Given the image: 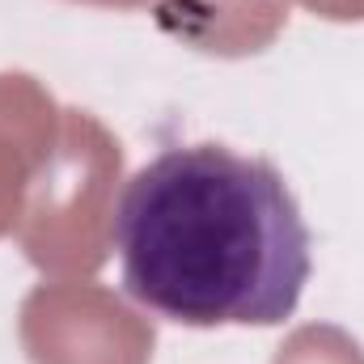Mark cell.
<instances>
[{
    "label": "cell",
    "instance_id": "1",
    "mask_svg": "<svg viewBox=\"0 0 364 364\" xmlns=\"http://www.w3.org/2000/svg\"><path fill=\"white\" fill-rule=\"evenodd\" d=\"M110 242L127 296L178 326H279L314 267L284 174L225 144H178L140 166Z\"/></svg>",
    "mask_w": 364,
    "mask_h": 364
}]
</instances>
